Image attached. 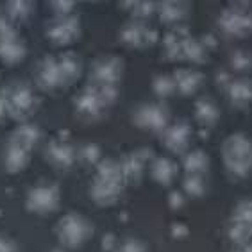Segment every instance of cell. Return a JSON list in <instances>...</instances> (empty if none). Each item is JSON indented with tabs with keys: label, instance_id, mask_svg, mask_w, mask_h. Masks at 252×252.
<instances>
[{
	"label": "cell",
	"instance_id": "cell-2",
	"mask_svg": "<svg viewBox=\"0 0 252 252\" xmlns=\"http://www.w3.org/2000/svg\"><path fill=\"white\" fill-rule=\"evenodd\" d=\"M59 193L52 185H38L25 195V208L32 213H49L58 208Z\"/></svg>",
	"mask_w": 252,
	"mask_h": 252
},
{
	"label": "cell",
	"instance_id": "cell-14",
	"mask_svg": "<svg viewBox=\"0 0 252 252\" xmlns=\"http://www.w3.org/2000/svg\"><path fill=\"white\" fill-rule=\"evenodd\" d=\"M54 252H61V251H54Z\"/></svg>",
	"mask_w": 252,
	"mask_h": 252
},
{
	"label": "cell",
	"instance_id": "cell-13",
	"mask_svg": "<svg viewBox=\"0 0 252 252\" xmlns=\"http://www.w3.org/2000/svg\"><path fill=\"white\" fill-rule=\"evenodd\" d=\"M0 252H16L15 242H11L9 238L0 236Z\"/></svg>",
	"mask_w": 252,
	"mask_h": 252
},
{
	"label": "cell",
	"instance_id": "cell-7",
	"mask_svg": "<svg viewBox=\"0 0 252 252\" xmlns=\"http://www.w3.org/2000/svg\"><path fill=\"white\" fill-rule=\"evenodd\" d=\"M84 236V227L81 220L64 219L59 225V238L64 243H77Z\"/></svg>",
	"mask_w": 252,
	"mask_h": 252
},
{
	"label": "cell",
	"instance_id": "cell-11",
	"mask_svg": "<svg viewBox=\"0 0 252 252\" xmlns=\"http://www.w3.org/2000/svg\"><path fill=\"white\" fill-rule=\"evenodd\" d=\"M15 36H18L15 22H13L9 16H0V39L15 38Z\"/></svg>",
	"mask_w": 252,
	"mask_h": 252
},
{
	"label": "cell",
	"instance_id": "cell-5",
	"mask_svg": "<svg viewBox=\"0 0 252 252\" xmlns=\"http://www.w3.org/2000/svg\"><path fill=\"white\" fill-rule=\"evenodd\" d=\"M61 81V70L59 64L54 63V59H45L38 68V83L43 88H52Z\"/></svg>",
	"mask_w": 252,
	"mask_h": 252
},
{
	"label": "cell",
	"instance_id": "cell-6",
	"mask_svg": "<svg viewBox=\"0 0 252 252\" xmlns=\"http://www.w3.org/2000/svg\"><path fill=\"white\" fill-rule=\"evenodd\" d=\"M39 140V129L32 124H22V126L13 132V138L9 141L16 143V145L24 147L27 151L32 149V145Z\"/></svg>",
	"mask_w": 252,
	"mask_h": 252
},
{
	"label": "cell",
	"instance_id": "cell-1",
	"mask_svg": "<svg viewBox=\"0 0 252 252\" xmlns=\"http://www.w3.org/2000/svg\"><path fill=\"white\" fill-rule=\"evenodd\" d=\"M5 93H7V113L11 118L24 122L36 109V97L29 86L15 84L7 88Z\"/></svg>",
	"mask_w": 252,
	"mask_h": 252
},
{
	"label": "cell",
	"instance_id": "cell-9",
	"mask_svg": "<svg viewBox=\"0 0 252 252\" xmlns=\"http://www.w3.org/2000/svg\"><path fill=\"white\" fill-rule=\"evenodd\" d=\"M72 32H73V24L72 22H66V24H54L52 27L49 29V36L54 39V41H68V39L72 38Z\"/></svg>",
	"mask_w": 252,
	"mask_h": 252
},
{
	"label": "cell",
	"instance_id": "cell-3",
	"mask_svg": "<svg viewBox=\"0 0 252 252\" xmlns=\"http://www.w3.org/2000/svg\"><path fill=\"white\" fill-rule=\"evenodd\" d=\"M29 152L31 151H27L24 147H20V145H16V143H13V141H9L4 151L5 170L11 172V174L22 172V170L27 166V163H29Z\"/></svg>",
	"mask_w": 252,
	"mask_h": 252
},
{
	"label": "cell",
	"instance_id": "cell-10",
	"mask_svg": "<svg viewBox=\"0 0 252 252\" xmlns=\"http://www.w3.org/2000/svg\"><path fill=\"white\" fill-rule=\"evenodd\" d=\"M49 158L50 163H56V165H68L72 161L66 145H59V143H54L49 147Z\"/></svg>",
	"mask_w": 252,
	"mask_h": 252
},
{
	"label": "cell",
	"instance_id": "cell-4",
	"mask_svg": "<svg viewBox=\"0 0 252 252\" xmlns=\"http://www.w3.org/2000/svg\"><path fill=\"white\" fill-rule=\"evenodd\" d=\"M25 56V43L20 39V36L15 38L0 39V59L7 64H16L22 61Z\"/></svg>",
	"mask_w": 252,
	"mask_h": 252
},
{
	"label": "cell",
	"instance_id": "cell-8",
	"mask_svg": "<svg viewBox=\"0 0 252 252\" xmlns=\"http://www.w3.org/2000/svg\"><path fill=\"white\" fill-rule=\"evenodd\" d=\"M5 11H7V16L13 22H20V20H25L29 16L31 4L29 2H7Z\"/></svg>",
	"mask_w": 252,
	"mask_h": 252
},
{
	"label": "cell",
	"instance_id": "cell-12",
	"mask_svg": "<svg viewBox=\"0 0 252 252\" xmlns=\"http://www.w3.org/2000/svg\"><path fill=\"white\" fill-rule=\"evenodd\" d=\"M5 117H9V113H7V93H5V90H0V122H4Z\"/></svg>",
	"mask_w": 252,
	"mask_h": 252
}]
</instances>
